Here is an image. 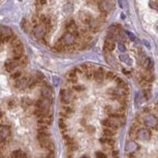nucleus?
<instances>
[{"instance_id": "3", "label": "nucleus", "mask_w": 158, "mask_h": 158, "mask_svg": "<svg viewBox=\"0 0 158 158\" xmlns=\"http://www.w3.org/2000/svg\"><path fill=\"white\" fill-rule=\"evenodd\" d=\"M117 48H118V50H119V52H124L125 50H126V48H125V46H124V44L123 43H118L117 44Z\"/></svg>"}, {"instance_id": "2", "label": "nucleus", "mask_w": 158, "mask_h": 158, "mask_svg": "<svg viewBox=\"0 0 158 158\" xmlns=\"http://www.w3.org/2000/svg\"><path fill=\"white\" fill-rule=\"evenodd\" d=\"M119 59L123 61V62L127 63L128 65H132V60L130 59V57L127 54H121L119 56Z\"/></svg>"}, {"instance_id": "1", "label": "nucleus", "mask_w": 158, "mask_h": 158, "mask_svg": "<svg viewBox=\"0 0 158 158\" xmlns=\"http://www.w3.org/2000/svg\"><path fill=\"white\" fill-rule=\"evenodd\" d=\"M54 91L29 67L22 41L0 25V158H54Z\"/></svg>"}, {"instance_id": "4", "label": "nucleus", "mask_w": 158, "mask_h": 158, "mask_svg": "<svg viewBox=\"0 0 158 158\" xmlns=\"http://www.w3.org/2000/svg\"><path fill=\"white\" fill-rule=\"evenodd\" d=\"M126 34L128 35V37H129V38L132 40V41H135V40H136V37H135V35H134L133 33H131V32H129V31H126Z\"/></svg>"}]
</instances>
